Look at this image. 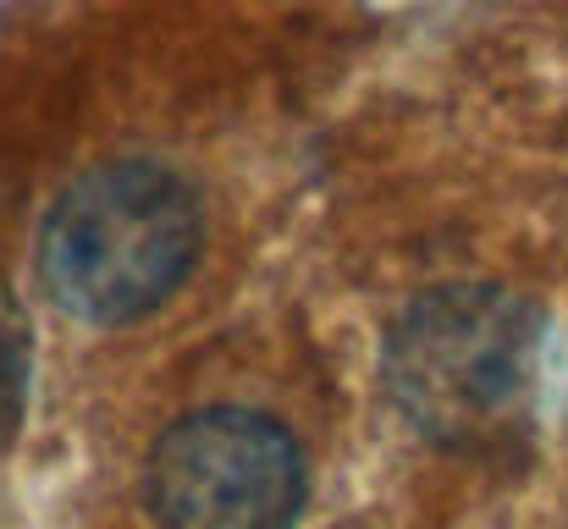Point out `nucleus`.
<instances>
[{"mask_svg":"<svg viewBox=\"0 0 568 529\" xmlns=\"http://www.w3.org/2000/svg\"><path fill=\"white\" fill-rule=\"evenodd\" d=\"M204 248V210L161 161H105L83 172L39 226V276L83 326L155 315Z\"/></svg>","mask_w":568,"mask_h":529,"instance_id":"1","label":"nucleus"},{"mask_svg":"<svg viewBox=\"0 0 568 529\" xmlns=\"http://www.w3.org/2000/svg\"><path fill=\"white\" fill-rule=\"evenodd\" d=\"M386 391L397 414L436 447H486L519 425L536 369L541 315L503 287L419 293L386 337Z\"/></svg>","mask_w":568,"mask_h":529,"instance_id":"2","label":"nucleus"},{"mask_svg":"<svg viewBox=\"0 0 568 529\" xmlns=\"http://www.w3.org/2000/svg\"><path fill=\"white\" fill-rule=\"evenodd\" d=\"M144 497L161 529H293L304 452L265 414L199 408L155 441Z\"/></svg>","mask_w":568,"mask_h":529,"instance_id":"3","label":"nucleus"},{"mask_svg":"<svg viewBox=\"0 0 568 529\" xmlns=\"http://www.w3.org/2000/svg\"><path fill=\"white\" fill-rule=\"evenodd\" d=\"M28 369H33V337L17 293L0 282V447L17 436L28 408Z\"/></svg>","mask_w":568,"mask_h":529,"instance_id":"4","label":"nucleus"}]
</instances>
